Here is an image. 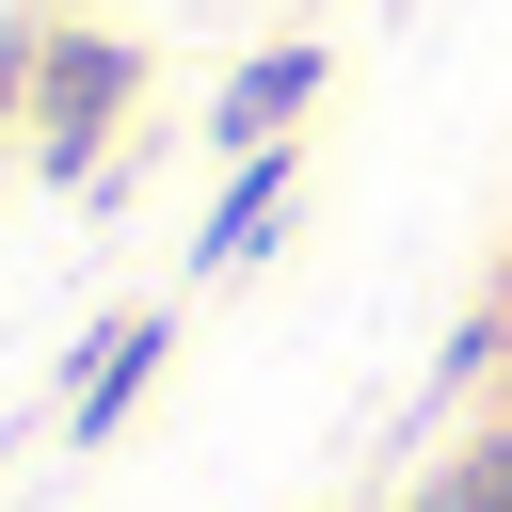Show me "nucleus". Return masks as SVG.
Segmentation results:
<instances>
[{
	"label": "nucleus",
	"mask_w": 512,
	"mask_h": 512,
	"mask_svg": "<svg viewBox=\"0 0 512 512\" xmlns=\"http://www.w3.org/2000/svg\"><path fill=\"white\" fill-rule=\"evenodd\" d=\"M128 80H144V48H128V32H64V48L32 64V160H48V176H96V144H112Z\"/></svg>",
	"instance_id": "f257e3e1"
},
{
	"label": "nucleus",
	"mask_w": 512,
	"mask_h": 512,
	"mask_svg": "<svg viewBox=\"0 0 512 512\" xmlns=\"http://www.w3.org/2000/svg\"><path fill=\"white\" fill-rule=\"evenodd\" d=\"M160 352H176V320H112V336L80 352V384H64V432H80V448H112V432H128V400L160 384Z\"/></svg>",
	"instance_id": "f03ea898"
},
{
	"label": "nucleus",
	"mask_w": 512,
	"mask_h": 512,
	"mask_svg": "<svg viewBox=\"0 0 512 512\" xmlns=\"http://www.w3.org/2000/svg\"><path fill=\"white\" fill-rule=\"evenodd\" d=\"M320 80H336V64H320V48H256V64H240V80H224V112H208V128H224V144H240V160H256V144H288V128H304V112H320Z\"/></svg>",
	"instance_id": "7ed1b4c3"
},
{
	"label": "nucleus",
	"mask_w": 512,
	"mask_h": 512,
	"mask_svg": "<svg viewBox=\"0 0 512 512\" xmlns=\"http://www.w3.org/2000/svg\"><path fill=\"white\" fill-rule=\"evenodd\" d=\"M272 224H288V144H256V160L224 176V208H208L192 272H240V256H272Z\"/></svg>",
	"instance_id": "20e7f679"
},
{
	"label": "nucleus",
	"mask_w": 512,
	"mask_h": 512,
	"mask_svg": "<svg viewBox=\"0 0 512 512\" xmlns=\"http://www.w3.org/2000/svg\"><path fill=\"white\" fill-rule=\"evenodd\" d=\"M416 512H512V416H496V432H480V448H448V464H432V496H416Z\"/></svg>",
	"instance_id": "39448f33"
}]
</instances>
